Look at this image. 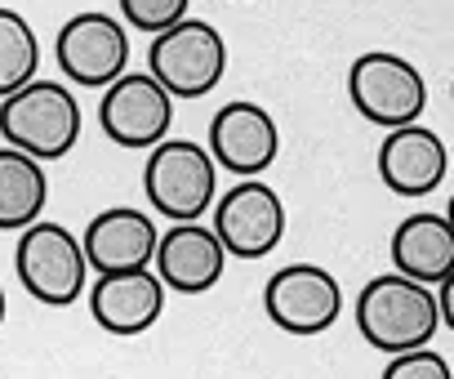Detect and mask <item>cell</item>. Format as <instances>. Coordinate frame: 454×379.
Masks as SVG:
<instances>
[{
	"label": "cell",
	"instance_id": "24",
	"mask_svg": "<svg viewBox=\"0 0 454 379\" xmlns=\"http://www.w3.org/2000/svg\"><path fill=\"white\" fill-rule=\"evenodd\" d=\"M450 99H454V81H450Z\"/></svg>",
	"mask_w": 454,
	"mask_h": 379
},
{
	"label": "cell",
	"instance_id": "6",
	"mask_svg": "<svg viewBox=\"0 0 454 379\" xmlns=\"http://www.w3.org/2000/svg\"><path fill=\"white\" fill-rule=\"evenodd\" d=\"M348 99L370 125L396 130V125H410L423 116L427 81L410 59H401L392 50H370L348 67Z\"/></svg>",
	"mask_w": 454,
	"mask_h": 379
},
{
	"label": "cell",
	"instance_id": "20",
	"mask_svg": "<svg viewBox=\"0 0 454 379\" xmlns=\"http://www.w3.org/2000/svg\"><path fill=\"white\" fill-rule=\"evenodd\" d=\"M379 379H454L450 375V361L432 348H410V352H396L387 357L383 375Z\"/></svg>",
	"mask_w": 454,
	"mask_h": 379
},
{
	"label": "cell",
	"instance_id": "3",
	"mask_svg": "<svg viewBox=\"0 0 454 379\" xmlns=\"http://www.w3.org/2000/svg\"><path fill=\"white\" fill-rule=\"evenodd\" d=\"M143 187L156 215H165L169 224H196L218 197V165L205 143L160 138L156 147H147Z\"/></svg>",
	"mask_w": 454,
	"mask_h": 379
},
{
	"label": "cell",
	"instance_id": "10",
	"mask_svg": "<svg viewBox=\"0 0 454 379\" xmlns=\"http://www.w3.org/2000/svg\"><path fill=\"white\" fill-rule=\"evenodd\" d=\"M98 125L116 147H156L174 125V94L152 72H125L103 90Z\"/></svg>",
	"mask_w": 454,
	"mask_h": 379
},
{
	"label": "cell",
	"instance_id": "17",
	"mask_svg": "<svg viewBox=\"0 0 454 379\" xmlns=\"http://www.w3.org/2000/svg\"><path fill=\"white\" fill-rule=\"evenodd\" d=\"M50 206V178L45 161L19 152V147H0V233H23L32 228Z\"/></svg>",
	"mask_w": 454,
	"mask_h": 379
},
{
	"label": "cell",
	"instance_id": "23",
	"mask_svg": "<svg viewBox=\"0 0 454 379\" xmlns=\"http://www.w3.org/2000/svg\"><path fill=\"white\" fill-rule=\"evenodd\" d=\"M445 219H450V228H454V197H450V206H445Z\"/></svg>",
	"mask_w": 454,
	"mask_h": 379
},
{
	"label": "cell",
	"instance_id": "14",
	"mask_svg": "<svg viewBox=\"0 0 454 379\" xmlns=\"http://www.w3.org/2000/svg\"><path fill=\"white\" fill-rule=\"evenodd\" d=\"M223 268H227V250L214 237V228H205L200 219L196 224H169L156 241V255H152V272L160 277L165 290H178V295L214 290Z\"/></svg>",
	"mask_w": 454,
	"mask_h": 379
},
{
	"label": "cell",
	"instance_id": "12",
	"mask_svg": "<svg viewBox=\"0 0 454 379\" xmlns=\"http://www.w3.org/2000/svg\"><path fill=\"white\" fill-rule=\"evenodd\" d=\"M90 295V317L98 330L116 339H134L152 330L165 312V286L152 268H125V272H94Z\"/></svg>",
	"mask_w": 454,
	"mask_h": 379
},
{
	"label": "cell",
	"instance_id": "7",
	"mask_svg": "<svg viewBox=\"0 0 454 379\" xmlns=\"http://www.w3.org/2000/svg\"><path fill=\"white\" fill-rule=\"evenodd\" d=\"M263 312L286 335H325L343 317V286L321 264H286L263 286Z\"/></svg>",
	"mask_w": 454,
	"mask_h": 379
},
{
	"label": "cell",
	"instance_id": "4",
	"mask_svg": "<svg viewBox=\"0 0 454 379\" xmlns=\"http://www.w3.org/2000/svg\"><path fill=\"white\" fill-rule=\"evenodd\" d=\"M14 272L23 290L45 308H72L90 290V264L81 250V237L54 219H36L19 233Z\"/></svg>",
	"mask_w": 454,
	"mask_h": 379
},
{
	"label": "cell",
	"instance_id": "9",
	"mask_svg": "<svg viewBox=\"0 0 454 379\" xmlns=\"http://www.w3.org/2000/svg\"><path fill=\"white\" fill-rule=\"evenodd\" d=\"M59 72L81 90H107L116 76L129 72V28L112 14H76L54 36Z\"/></svg>",
	"mask_w": 454,
	"mask_h": 379
},
{
	"label": "cell",
	"instance_id": "22",
	"mask_svg": "<svg viewBox=\"0 0 454 379\" xmlns=\"http://www.w3.org/2000/svg\"><path fill=\"white\" fill-rule=\"evenodd\" d=\"M5 308H10V299H5V286H0V326H5Z\"/></svg>",
	"mask_w": 454,
	"mask_h": 379
},
{
	"label": "cell",
	"instance_id": "2",
	"mask_svg": "<svg viewBox=\"0 0 454 379\" xmlns=\"http://www.w3.org/2000/svg\"><path fill=\"white\" fill-rule=\"evenodd\" d=\"M81 103L63 81L36 76L10 99H0V138L36 161L67 156L81 143Z\"/></svg>",
	"mask_w": 454,
	"mask_h": 379
},
{
	"label": "cell",
	"instance_id": "19",
	"mask_svg": "<svg viewBox=\"0 0 454 379\" xmlns=\"http://www.w3.org/2000/svg\"><path fill=\"white\" fill-rule=\"evenodd\" d=\"M121 19L134 28V32H165L174 23L187 19V0H121Z\"/></svg>",
	"mask_w": 454,
	"mask_h": 379
},
{
	"label": "cell",
	"instance_id": "1",
	"mask_svg": "<svg viewBox=\"0 0 454 379\" xmlns=\"http://www.w3.org/2000/svg\"><path fill=\"white\" fill-rule=\"evenodd\" d=\"M356 330L383 357L427 348L432 335L441 330L436 290L401 272H379L356 295Z\"/></svg>",
	"mask_w": 454,
	"mask_h": 379
},
{
	"label": "cell",
	"instance_id": "16",
	"mask_svg": "<svg viewBox=\"0 0 454 379\" xmlns=\"http://www.w3.org/2000/svg\"><path fill=\"white\" fill-rule=\"evenodd\" d=\"M392 268L423 286H441L454 272V228L441 215H410L392 233Z\"/></svg>",
	"mask_w": 454,
	"mask_h": 379
},
{
	"label": "cell",
	"instance_id": "11",
	"mask_svg": "<svg viewBox=\"0 0 454 379\" xmlns=\"http://www.w3.org/2000/svg\"><path fill=\"white\" fill-rule=\"evenodd\" d=\"M205 147L218 170L237 174V178H259L263 170H272V161L281 152V130L268 107L241 99V103H227L214 112Z\"/></svg>",
	"mask_w": 454,
	"mask_h": 379
},
{
	"label": "cell",
	"instance_id": "13",
	"mask_svg": "<svg viewBox=\"0 0 454 379\" xmlns=\"http://www.w3.org/2000/svg\"><path fill=\"white\" fill-rule=\"evenodd\" d=\"M445 174H450V147L441 143L436 130L419 121L387 130V138L379 143V178L396 197H427L445 183Z\"/></svg>",
	"mask_w": 454,
	"mask_h": 379
},
{
	"label": "cell",
	"instance_id": "5",
	"mask_svg": "<svg viewBox=\"0 0 454 379\" xmlns=\"http://www.w3.org/2000/svg\"><path fill=\"white\" fill-rule=\"evenodd\" d=\"M147 72L174 99H205L227 72V41L205 19H183L152 36Z\"/></svg>",
	"mask_w": 454,
	"mask_h": 379
},
{
	"label": "cell",
	"instance_id": "21",
	"mask_svg": "<svg viewBox=\"0 0 454 379\" xmlns=\"http://www.w3.org/2000/svg\"><path fill=\"white\" fill-rule=\"evenodd\" d=\"M436 308H441V326H450V335H454V272L436 286Z\"/></svg>",
	"mask_w": 454,
	"mask_h": 379
},
{
	"label": "cell",
	"instance_id": "8",
	"mask_svg": "<svg viewBox=\"0 0 454 379\" xmlns=\"http://www.w3.org/2000/svg\"><path fill=\"white\" fill-rule=\"evenodd\" d=\"M214 237L227 259H263L286 237V201L263 178H237L232 193L214 197Z\"/></svg>",
	"mask_w": 454,
	"mask_h": 379
},
{
	"label": "cell",
	"instance_id": "15",
	"mask_svg": "<svg viewBox=\"0 0 454 379\" xmlns=\"http://www.w3.org/2000/svg\"><path fill=\"white\" fill-rule=\"evenodd\" d=\"M156 241H160V228L152 215L134 206H112L90 219L81 250L94 272H125V268H152Z\"/></svg>",
	"mask_w": 454,
	"mask_h": 379
},
{
	"label": "cell",
	"instance_id": "18",
	"mask_svg": "<svg viewBox=\"0 0 454 379\" xmlns=\"http://www.w3.org/2000/svg\"><path fill=\"white\" fill-rule=\"evenodd\" d=\"M41 72V41L19 10L0 5V99H10Z\"/></svg>",
	"mask_w": 454,
	"mask_h": 379
}]
</instances>
